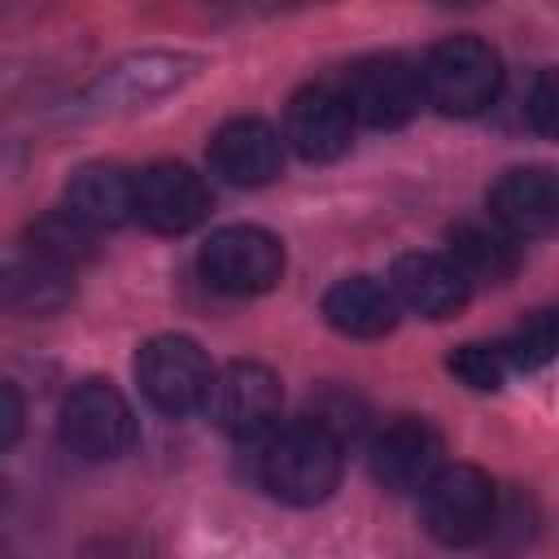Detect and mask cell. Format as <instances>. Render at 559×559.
Segmentation results:
<instances>
[{
  "mask_svg": "<svg viewBox=\"0 0 559 559\" xmlns=\"http://www.w3.org/2000/svg\"><path fill=\"white\" fill-rule=\"evenodd\" d=\"M450 262L467 284H507L520 266V240H511L489 218H463L450 227Z\"/></svg>",
  "mask_w": 559,
  "mask_h": 559,
  "instance_id": "cell-19",
  "label": "cell"
},
{
  "mask_svg": "<svg viewBox=\"0 0 559 559\" xmlns=\"http://www.w3.org/2000/svg\"><path fill=\"white\" fill-rule=\"evenodd\" d=\"M92 231L87 227H79L70 214H61V210H52V214H44L31 231H26V253H35V258H44V262H57V266H66V271H74L83 258H92Z\"/></svg>",
  "mask_w": 559,
  "mask_h": 559,
  "instance_id": "cell-20",
  "label": "cell"
},
{
  "mask_svg": "<svg viewBox=\"0 0 559 559\" xmlns=\"http://www.w3.org/2000/svg\"><path fill=\"white\" fill-rule=\"evenodd\" d=\"M74 297V271L44 262L35 253H22L0 266V310L22 319H44L66 310Z\"/></svg>",
  "mask_w": 559,
  "mask_h": 559,
  "instance_id": "cell-18",
  "label": "cell"
},
{
  "mask_svg": "<svg viewBox=\"0 0 559 559\" xmlns=\"http://www.w3.org/2000/svg\"><path fill=\"white\" fill-rule=\"evenodd\" d=\"M445 371L472 393H498L511 376V358H507L502 341H463L450 349Z\"/></svg>",
  "mask_w": 559,
  "mask_h": 559,
  "instance_id": "cell-21",
  "label": "cell"
},
{
  "mask_svg": "<svg viewBox=\"0 0 559 559\" xmlns=\"http://www.w3.org/2000/svg\"><path fill=\"white\" fill-rule=\"evenodd\" d=\"M336 92L345 96L354 127H376V131H393L406 127L419 109H424V83H419V66L406 61L402 52H371L345 66Z\"/></svg>",
  "mask_w": 559,
  "mask_h": 559,
  "instance_id": "cell-7",
  "label": "cell"
},
{
  "mask_svg": "<svg viewBox=\"0 0 559 559\" xmlns=\"http://www.w3.org/2000/svg\"><path fill=\"white\" fill-rule=\"evenodd\" d=\"M197 266L210 288H218L227 297H258L284 280L288 258H284V240L275 231H266L258 223H227L201 240Z\"/></svg>",
  "mask_w": 559,
  "mask_h": 559,
  "instance_id": "cell-6",
  "label": "cell"
},
{
  "mask_svg": "<svg viewBox=\"0 0 559 559\" xmlns=\"http://www.w3.org/2000/svg\"><path fill=\"white\" fill-rule=\"evenodd\" d=\"M323 319L332 332L354 336V341H376L397 328V301L384 280L376 275H341L323 293Z\"/></svg>",
  "mask_w": 559,
  "mask_h": 559,
  "instance_id": "cell-17",
  "label": "cell"
},
{
  "mask_svg": "<svg viewBox=\"0 0 559 559\" xmlns=\"http://www.w3.org/2000/svg\"><path fill=\"white\" fill-rule=\"evenodd\" d=\"M288 148L306 162H336L354 144V114L336 83H306L284 105V135Z\"/></svg>",
  "mask_w": 559,
  "mask_h": 559,
  "instance_id": "cell-12",
  "label": "cell"
},
{
  "mask_svg": "<svg viewBox=\"0 0 559 559\" xmlns=\"http://www.w3.org/2000/svg\"><path fill=\"white\" fill-rule=\"evenodd\" d=\"M419 524L450 550L489 542L498 524V489L489 472H480L476 463H445L419 489Z\"/></svg>",
  "mask_w": 559,
  "mask_h": 559,
  "instance_id": "cell-4",
  "label": "cell"
},
{
  "mask_svg": "<svg viewBox=\"0 0 559 559\" xmlns=\"http://www.w3.org/2000/svg\"><path fill=\"white\" fill-rule=\"evenodd\" d=\"M22 428H26V402H22L17 384L0 376V454H4L9 445H17Z\"/></svg>",
  "mask_w": 559,
  "mask_h": 559,
  "instance_id": "cell-24",
  "label": "cell"
},
{
  "mask_svg": "<svg viewBox=\"0 0 559 559\" xmlns=\"http://www.w3.org/2000/svg\"><path fill=\"white\" fill-rule=\"evenodd\" d=\"M205 162L231 188H266L284 175V140L266 118H227L210 135Z\"/></svg>",
  "mask_w": 559,
  "mask_h": 559,
  "instance_id": "cell-13",
  "label": "cell"
},
{
  "mask_svg": "<svg viewBox=\"0 0 559 559\" xmlns=\"http://www.w3.org/2000/svg\"><path fill=\"white\" fill-rule=\"evenodd\" d=\"M57 210L70 214L79 227H87L92 236L114 231L131 218V175L114 162H83L79 170H70Z\"/></svg>",
  "mask_w": 559,
  "mask_h": 559,
  "instance_id": "cell-16",
  "label": "cell"
},
{
  "mask_svg": "<svg viewBox=\"0 0 559 559\" xmlns=\"http://www.w3.org/2000/svg\"><path fill=\"white\" fill-rule=\"evenodd\" d=\"M502 57L480 35H450L419 61L424 105L445 118H476L502 96Z\"/></svg>",
  "mask_w": 559,
  "mask_h": 559,
  "instance_id": "cell-3",
  "label": "cell"
},
{
  "mask_svg": "<svg viewBox=\"0 0 559 559\" xmlns=\"http://www.w3.org/2000/svg\"><path fill=\"white\" fill-rule=\"evenodd\" d=\"M559 345V328H555V310H533L524 314V323L502 341L507 358H511V371H533L542 362H550Z\"/></svg>",
  "mask_w": 559,
  "mask_h": 559,
  "instance_id": "cell-22",
  "label": "cell"
},
{
  "mask_svg": "<svg viewBox=\"0 0 559 559\" xmlns=\"http://www.w3.org/2000/svg\"><path fill=\"white\" fill-rule=\"evenodd\" d=\"M489 223H498L511 240L550 236L559 223V183L550 166H511L493 179L489 197Z\"/></svg>",
  "mask_w": 559,
  "mask_h": 559,
  "instance_id": "cell-14",
  "label": "cell"
},
{
  "mask_svg": "<svg viewBox=\"0 0 559 559\" xmlns=\"http://www.w3.org/2000/svg\"><path fill=\"white\" fill-rule=\"evenodd\" d=\"M384 284H389L397 310H411L419 319H450L472 297V284L459 275V266L445 253H432V249L397 253Z\"/></svg>",
  "mask_w": 559,
  "mask_h": 559,
  "instance_id": "cell-15",
  "label": "cell"
},
{
  "mask_svg": "<svg viewBox=\"0 0 559 559\" xmlns=\"http://www.w3.org/2000/svg\"><path fill=\"white\" fill-rule=\"evenodd\" d=\"M205 70V57L183 48H135L109 61L79 96V109L87 118H122L157 109L162 100L179 96L188 83H197Z\"/></svg>",
  "mask_w": 559,
  "mask_h": 559,
  "instance_id": "cell-2",
  "label": "cell"
},
{
  "mask_svg": "<svg viewBox=\"0 0 559 559\" xmlns=\"http://www.w3.org/2000/svg\"><path fill=\"white\" fill-rule=\"evenodd\" d=\"M367 467L376 476V485H384L389 493H419L441 467H445V445L441 432L428 419L402 415L393 424H384L371 445H367Z\"/></svg>",
  "mask_w": 559,
  "mask_h": 559,
  "instance_id": "cell-11",
  "label": "cell"
},
{
  "mask_svg": "<svg viewBox=\"0 0 559 559\" xmlns=\"http://www.w3.org/2000/svg\"><path fill=\"white\" fill-rule=\"evenodd\" d=\"M345 441L314 415L271 428L258 454V485L284 507H319L336 493Z\"/></svg>",
  "mask_w": 559,
  "mask_h": 559,
  "instance_id": "cell-1",
  "label": "cell"
},
{
  "mask_svg": "<svg viewBox=\"0 0 559 559\" xmlns=\"http://www.w3.org/2000/svg\"><path fill=\"white\" fill-rule=\"evenodd\" d=\"M57 432H61V445L83 463H118L140 441L135 411L109 380L74 384L57 411Z\"/></svg>",
  "mask_w": 559,
  "mask_h": 559,
  "instance_id": "cell-5",
  "label": "cell"
},
{
  "mask_svg": "<svg viewBox=\"0 0 559 559\" xmlns=\"http://www.w3.org/2000/svg\"><path fill=\"white\" fill-rule=\"evenodd\" d=\"M210 376H214L210 354L183 332H157L135 349V384L144 402L170 419L201 411Z\"/></svg>",
  "mask_w": 559,
  "mask_h": 559,
  "instance_id": "cell-9",
  "label": "cell"
},
{
  "mask_svg": "<svg viewBox=\"0 0 559 559\" xmlns=\"http://www.w3.org/2000/svg\"><path fill=\"white\" fill-rule=\"evenodd\" d=\"M210 183L188 162H148L131 175V218L157 236H183L210 218Z\"/></svg>",
  "mask_w": 559,
  "mask_h": 559,
  "instance_id": "cell-10",
  "label": "cell"
},
{
  "mask_svg": "<svg viewBox=\"0 0 559 559\" xmlns=\"http://www.w3.org/2000/svg\"><path fill=\"white\" fill-rule=\"evenodd\" d=\"M555 114H559V92H555V74L550 70H537L528 92H524V122L537 131V135H555Z\"/></svg>",
  "mask_w": 559,
  "mask_h": 559,
  "instance_id": "cell-23",
  "label": "cell"
},
{
  "mask_svg": "<svg viewBox=\"0 0 559 559\" xmlns=\"http://www.w3.org/2000/svg\"><path fill=\"white\" fill-rule=\"evenodd\" d=\"M22 162H26V148L17 140H0V188L22 170Z\"/></svg>",
  "mask_w": 559,
  "mask_h": 559,
  "instance_id": "cell-25",
  "label": "cell"
},
{
  "mask_svg": "<svg viewBox=\"0 0 559 559\" xmlns=\"http://www.w3.org/2000/svg\"><path fill=\"white\" fill-rule=\"evenodd\" d=\"M201 411L210 424L231 441H258L271 428H280L284 411V380L253 358H236L210 376Z\"/></svg>",
  "mask_w": 559,
  "mask_h": 559,
  "instance_id": "cell-8",
  "label": "cell"
}]
</instances>
